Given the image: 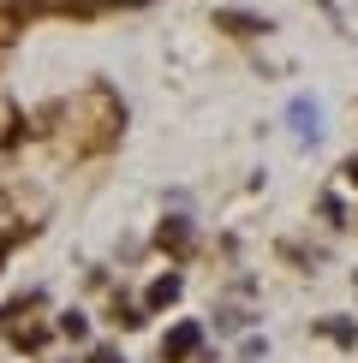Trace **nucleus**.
I'll use <instances>...</instances> for the list:
<instances>
[{
	"label": "nucleus",
	"instance_id": "nucleus-9",
	"mask_svg": "<svg viewBox=\"0 0 358 363\" xmlns=\"http://www.w3.org/2000/svg\"><path fill=\"white\" fill-rule=\"evenodd\" d=\"M347 179H352V185H358V155H352V161H347Z\"/></svg>",
	"mask_w": 358,
	"mask_h": 363
},
{
	"label": "nucleus",
	"instance_id": "nucleus-2",
	"mask_svg": "<svg viewBox=\"0 0 358 363\" xmlns=\"http://www.w3.org/2000/svg\"><path fill=\"white\" fill-rule=\"evenodd\" d=\"M197 345H203V328H197V322H179L173 334L161 340V357H168V363H179V357H191V352H197Z\"/></svg>",
	"mask_w": 358,
	"mask_h": 363
},
{
	"label": "nucleus",
	"instance_id": "nucleus-3",
	"mask_svg": "<svg viewBox=\"0 0 358 363\" xmlns=\"http://www.w3.org/2000/svg\"><path fill=\"white\" fill-rule=\"evenodd\" d=\"M215 24H227L233 36H257V30H268L263 18H251V12H215Z\"/></svg>",
	"mask_w": 358,
	"mask_h": 363
},
{
	"label": "nucleus",
	"instance_id": "nucleus-7",
	"mask_svg": "<svg viewBox=\"0 0 358 363\" xmlns=\"http://www.w3.org/2000/svg\"><path fill=\"white\" fill-rule=\"evenodd\" d=\"M60 328H66V334H72V340H84V334H90V328H84V315H78V310H72V315H60Z\"/></svg>",
	"mask_w": 358,
	"mask_h": 363
},
{
	"label": "nucleus",
	"instance_id": "nucleus-6",
	"mask_svg": "<svg viewBox=\"0 0 358 363\" xmlns=\"http://www.w3.org/2000/svg\"><path fill=\"white\" fill-rule=\"evenodd\" d=\"M322 334H328V340H340V345H352V340H358V328H352V322H328Z\"/></svg>",
	"mask_w": 358,
	"mask_h": 363
},
{
	"label": "nucleus",
	"instance_id": "nucleus-4",
	"mask_svg": "<svg viewBox=\"0 0 358 363\" xmlns=\"http://www.w3.org/2000/svg\"><path fill=\"white\" fill-rule=\"evenodd\" d=\"M173 298H179V274H161L156 286H149V310H168Z\"/></svg>",
	"mask_w": 358,
	"mask_h": 363
},
{
	"label": "nucleus",
	"instance_id": "nucleus-8",
	"mask_svg": "<svg viewBox=\"0 0 358 363\" xmlns=\"http://www.w3.org/2000/svg\"><path fill=\"white\" fill-rule=\"evenodd\" d=\"M90 363H126V357H119V352H108V345H102V352L90 357Z\"/></svg>",
	"mask_w": 358,
	"mask_h": 363
},
{
	"label": "nucleus",
	"instance_id": "nucleus-1",
	"mask_svg": "<svg viewBox=\"0 0 358 363\" xmlns=\"http://www.w3.org/2000/svg\"><path fill=\"white\" fill-rule=\"evenodd\" d=\"M287 119H293V138H298V143H317V131H322V108H317L310 96H298L293 108H287Z\"/></svg>",
	"mask_w": 358,
	"mask_h": 363
},
{
	"label": "nucleus",
	"instance_id": "nucleus-5",
	"mask_svg": "<svg viewBox=\"0 0 358 363\" xmlns=\"http://www.w3.org/2000/svg\"><path fill=\"white\" fill-rule=\"evenodd\" d=\"M161 245L185 250V245H191V226H185V220H168V226H161Z\"/></svg>",
	"mask_w": 358,
	"mask_h": 363
}]
</instances>
